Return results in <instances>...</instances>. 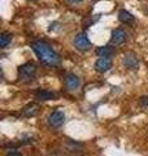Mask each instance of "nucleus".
Listing matches in <instances>:
<instances>
[{
    "label": "nucleus",
    "mask_w": 148,
    "mask_h": 156,
    "mask_svg": "<svg viewBox=\"0 0 148 156\" xmlns=\"http://www.w3.org/2000/svg\"><path fill=\"white\" fill-rule=\"evenodd\" d=\"M96 55L99 57H111L113 55V50H112L111 47H108V46H105V47H99L97 50H96Z\"/></svg>",
    "instance_id": "12"
},
{
    "label": "nucleus",
    "mask_w": 148,
    "mask_h": 156,
    "mask_svg": "<svg viewBox=\"0 0 148 156\" xmlns=\"http://www.w3.org/2000/svg\"><path fill=\"white\" fill-rule=\"evenodd\" d=\"M35 73H37V66L31 61L25 62L23 65H21L18 68V78L23 82L31 81L34 78V76H35Z\"/></svg>",
    "instance_id": "2"
},
{
    "label": "nucleus",
    "mask_w": 148,
    "mask_h": 156,
    "mask_svg": "<svg viewBox=\"0 0 148 156\" xmlns=\"http://www.w3.org/2000/svg\"><path fill=\"white\" fill-rule=\"evenodd\" d=\"M112 68V61L109 57H99L95 62V69L99 73H105Z\"/></svg>",
    "instance_id": "7"
},
{
    "label": "nucleus",
    "mask_w": 148,
    "mask_h": 156,
    "mask_svg": "<svg viewBox=\"0 0 148 156\" xmlns=\"http://www.w3.org/2000/svg\"><path fill=\"white\" fill-rule=\"evenodd\" d=\"M70 3H73V4H76V3H82L83 0H69Z\"/></svg>",
    "instance_id": "16"
},
{
    "label": "nucleus",
    "mask_w": 148,
    "mask_h": 156,
    "mask_svg": "<svg viewBox=\"0 0 148 156\" xmlns=\"http://www.w3.org/2000/svg\"><path fill=\"white\" fill-rule=\"evenodd\" d=\"M123 65L130 70H136L138 66H139V61H138L135 55L129 53V55H125V57H123Z\"/></svg>",
    "instance_id": "8"
},
{
    "label": "nucleus",
    "mask_w": 148,
    "mask_h": 156,
    "mask_svg": "<svg viewBox=\"0 0 148 156\" xmlns=\"http://www.w3.org/2000/svg\"><path fill=\"white\" fill-rule=\"evenodd\" d=\"M74 46L78 51H82V52H86L91 48V42L88 37L86 35V33H78L76 38H74Z\"/></svg>",
    "instance_id": "3"
},
{
    "label": "nucleus",
    "mask_w": 148,
    "mask_h": 156,
    "mask_svg": "<svg viewBox=\"0 0 148 156\" xmlns=\"http://www.w3.org/2000/svg\"><path fill=\"white\" fill-rule=\"evenodd\" d=\"M56 98V94L49 90H42L39 89L38 91H35V99L38 100H42V101H46V100H52Z\"/></svg>",
    "instance_id": "9"
},
{
    "label": "nucleus",
    "mask_w": 148,
    "mask_h": 156,
    "mask_svg": "<svg viewBox=\"0 0 148 156\" xmlns=\"http://www.w3.org/2000/svg\"><path fill=\"white\" fill-rule=\"evenodd\" d=\"M31 48L43 64H46L48 66H55L60 62V57H58V55L52 50L51 46L47 44L46 42H43V41L33 42Z\"/></svg>",
    "instance_id": "1"
},
{
    "label": "nucleus",
    "mask_w": 148,
    "mask_h": 156,
    "mask_svg": "<svg viewBox=\"0 0 148 156\" xmlns=\"http://www.w3.org/2000/svg\"><path fill=\"white\" fill-rule=\"evenodd\" d=\"M64 83H65V87L69 90V91H74L77 90L78 87L81 85V81L76 74L73 73H69V74L65 76V80H64Z\"/></svg>",
    "instance_id": "5"
},
{
    "label": "nucleus",
    "mask_w": 148,
    "mask_h": 156,
    "mask_svg": "<svg viewBox=\"0 0 148 156\" xmlns=\"http://www.w3.org/2000/svg\"><path fill=\"white\" fill-rule=\"evenodd\" d=\"M126 38H127V34H126V31L123 30V29H116V30H113V33H112L111 44L120 46L126 41Z\"/></svg>",
    "instance_id": "6"
},
{
    "label": "nucleus",
    "mask_w": 148,
    "mask_h": 156,
    "mask_svg": "<svg viewBox=\"0 0 148 156\" xmlns=\"http://www.w3.org/2000/svg\"><path fill=\"white\" fill-rule=\"evenodd\" d=\"M139 103H140V107H143V108H148V96H142Z\"/></svg>",
    "instance_id": "14"
},
{
    "label": "nucleus",
    "mask_w": 148,
    "mask_h": 156,
    "mask_svg": "<svg viewBox=\"0 0 148 156\" xmlns=\"http://www.w3.org/2000/svg\"><path fill=\"white\" fill-rule=\"evenodd\" d=\"M37 112H38V105L37 104H29L27 107L23 108V115L27 116V117L37 115Z\"/></svg>",
    "instance_id": "13"
},
{
    "label": "nucleus",
    "mask_w": 148,
    "mask_h": 156,
    "mask_svg": "<svg viewBox=\"0 0 148 156\" xmlns=\"http://www.w3.org/2000/svg\"><path fill=\"white\" fill-rule=\"evenodd\" d=\"M64 122H65V115H64V112H61V111L52 112L47 119V124L51 126V128H55V129L62 126Z\"/></svg>",
    "instance_id": "4"
},
{
    "label": "nucleus",
    "mask_w": 148,
    "mask_h": 156,
    "mask_svg": "<svg viewBox=\"0 0 148 156\" xmlns=\"http://www.w3.org/2000/svg\"><path fill=\"white\" fill-rule=\"evenodd\" d=\"M118 20H120L122 23H125V25H132L135 21L134 16H132L130 12L125 11V9H121V11L118 12Z\"/></svg>",
    "instance_id": "10"
},
{
    "label": "nucleus",
    "mask_w": 148,
    "mask_h": 156,
    "mask_svg": "<svg viewBox=\"0 0 148 156\" xmlns=\"http://www.w3.org/2000/svg\"><path fill=\"white\" fill-rule=\"evenodd\" d=\"M5 156H22V154L18 152V151H8Z\"/></svg>",
    "instance_id": "15"
},
{
    "label": "nucleus",
    "mask_w": 148,
    "mask_h": 156,
    "mask_svg": "<svg viewBox=\"0 0 148 156\" xmlns=\"http://www.w3.org/2000/svg\"><path fill=\"white\" fill-rule=\"evenodd\" d=\"M12 42V34L11 33H7V31H3L0 34V47L3 48H7L9 46V43Z\"/></svg>",
    "instance_id": "11"
}]
</instances>
